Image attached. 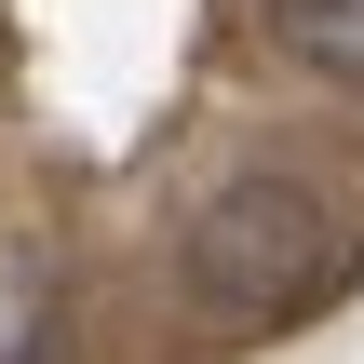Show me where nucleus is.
Wrapping results in <instances>:
<instances>
[{
    "mask_svg": "<svg viewBox=\"0 0 364 364\" xmlns=\"http://www.w3.org/2000/svg\"><path fill=\"white\" fill-rule=\"evenodd\" d=\"M324 257H338V230H324L311 189H284V176L216 189L203 230H189V270H203L216 297H297V284H324Z\"/></svg>",
    "mask_w": 364,
    "mask_h": 364,
    "instance_id": "nucleus-1",
    "label": "nucleus"
},
{
    "mask_svg": "<svg viewBox=\"0 0 364 364\" xmlns=\"http://www.w3.org/2000/svg\"><path fill=\"white\" fill-rule=\"evenodd\" d=\"M270 41L324 81H364V0H270Z\"/></svg>",
    "mask_w": 364,
    "mask_h": 364,
    "instance_id": "nucleus-2",
    "label": "nucleus"
}]
</instances>
